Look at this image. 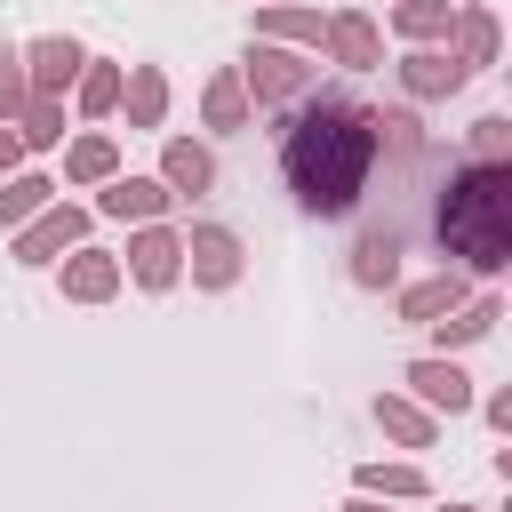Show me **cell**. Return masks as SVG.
Instances as JSON below:
<instances>
[{
  "label": "cell",
  "instance_id": "cell-1",
  "mask_svg": "<svg viewBox=\"0 0 512 512\" xmlns=\"http://www.w3.org/2000/svg\"><path fill=\"white\" fill-rule=\"evenodd\" d=\"M384 152V112L360 96H312L280 136V176L312 216H344L368 192V168Z\"/></svg>",
  "mask_w": 512,
  "mask_h": 512
},
{
  "label": "cell",
  "instance_id": "cell-2",
  "mask_svg": "<svg viewBox=\"0 0 512 512\" xmlns=\"http://www.w3.org/2000/svg\"><path fill=\"white\" fill-rule=\"evenodd\" d=\"M440 248L464 256L472 272H496L512 256V176L488 160H464L440 192Z\"/></svg>",
  "mask_w": 512,
  "mask_h": 512
},
{
  "label": "cell",
  "instance_id": "cell-3",
  "mask_svg": "<svg viewBox=\"0 0 512 512\" xmlns=\"http://www.w3.org/2000/svg\"><path fill=\"white\" fill-rule=\"evenodd\" d=\"M240 80L256 88V104H288V96H304V88H312V64H304V56H288V48H256V56L240 64Z\"/></svg>",
  "mask_w": 512,
  "mask_h": 512
},
{
  "label": "cell",
  "instance_id": "cell-4",
  "mask_svg": "<svg viewBox=\"0 0 512 512\" xmlns=\"http://www.w3.org/2000/svg\"><path fill=\"white\" fill-rule=\"evenodd\" d=\"M184 256H192V280H200V288H232V280H240V240H232L224 224H192Z\"/></svg>",
  "mask_w": 512,
  "mask_h": 512
},
{
  "label": "cell",
  "instance_id": "cell-5",
  "mask_svg": "<svg viewBox=\"0 0 512 512\" xmlns=\"http://www.w3.org/2000/svg\"><path fill=\"white\" fill-rule=\"evenodd\" d=\"M80 232H88L80 208H40V224L16 232V264H48L56 248H80Z\"/></svg>",
  "mask_w": 512,
  "mask_h": 512
},
{
  "label": "cell",
  "instance_id": "cell-6",
  "mask_svg": "<svg viewBox=\"0 0 512 512\" xmlns=\"http://www.w3.org/2000/svg\"><path fill=\"white\" fill-rule=\"evenodd\" d=\"M128 272H136V288H168V280L184 272V240L160 232V224L136 232V240H128Z\"/></svg>",
  "mask_w": 512,
  "mask_h": 512
},
{
  "label": "cell",
  "instance_id": "cell-7",
  "mask_svg": "<svg viewBox=\"0 0 512 512\" xmlns=\"http://www.w3.org/2000/svg\"><path fill=\"white\" fill-rule=\"evenodd\" d=\"M320 40H328V48H336V64H352V72H368V64L384 56V40H376V16H360V8L328 16V24H320Z\"/></svg>",
  "mask_w": 512,
  "mask_h": 512
},
{
  "label": "cell",
  "instance_id": "cell-8",
  "mask_svg": "<svg viewBox=\"0 0 512 512\" xmlns=\"http://www.w3.org/2000/svg\"><path fill=\"white\" fill-rule=\"evenodd\" d=\"M24 64H32V80H24V88H32V96H56L64 80H80V64H88V56H80V40L48 32V40H32V56H24Z\"/></svg>",
  "mask_w": 512,
  "mask_h": 512
},
{
  "label": "cell",
  "instance_id": "cell-9",
  "mask_svg": "<svg viewBox=\"0 0 512 512\" xmlns=\"http://www.w3.org/2000/svg\"><path fill=\"white\" fill-rule=\"evenodd\" d=\"M112 288H120V264H112L104 248H72V256H64V296H72V304H104Z\"/></svg>",
  "mask_w": 512,
  "mask_h": 512
},
{
  "label": "cell",
  "instance_id": "cell-10",
  "mask_svg": "<svg viewBox=\"0 0 512 512\" xmlns=\"http://www.w3.org/2000/svg\"><path fill=\"white\" fill-rule=\"evenodd\" d=\"M408 384H416L432 408H472V376H464L456 360H416V368H408Z\"/></svg>",
  "mask_w": 512,
  "mask_h": 512
},
{
  "label": "cell",
  "instance_id": "cell-11",
  "mask_svg": "<svg viewBox=\"0 0 512 512\" xmlns=\"http://www.w3.org/2000/svg\"><path fill=\"white\" fill-rule=\"evenodd\" d=\"M168 200H176V192L152 184V176H112V192H104L96 208H104V216H160Z\"/></svg>",
  "mask_w": 512,
  "mask_h": 512
},
{
  "label": "cell",
  "instance_id": "cell-12",
  "mask_svg": "<svg viewBox=\"0 0 512 512\" xmlns=\"http://www.w3.org/2000/svg\"><path fill=\"white\" fill-rule=\"evenodd\" d=\"M120 96H128V128H160V112H168V80H160L152 64H136V72L120 80Z\"/></svg>",
  "mask_w": 512,
  "mask_h": 512
},
{
  "label": "cell",
  "instance_id": "cell-13",
  "mask_svg": "<svg viewBox=\"0 0 512 512\" xmlns=\"http://www.w3.org/2000/svg\"><path fill=\"white\" fill-rule=\"evenodd\" d=\"M160 176H168V192H208V184H216V160H208L200 144L176 136V144L160 152Z\"/></svg>",
  "mask_w": 512,
  "mask_h": 512
},
{
  "label": "cell",
  "instance_id": "cell-14",
  "mask_svg": "<svg viewBox=\"0 0 512 512\" xmlns=\"http://www.w3.org/2000/svg\"><path fill=\"white\" fill-rule=\"evenodd\" d=\"M392 272H400V232H368L360 256H352V280H360V288H384Z\"/></svg>",
  "mask_w": 512,
  "mask_h": 512
},
{
  "label": "cell",
  "instance_id": "cell-15",
  "mask_svg": "<svg viewBox=\"0 0 512 512\" xmlns=\"http://www.w3.org/2000/svg\"><path fill=\"white\" fill-rule=\"evenodd\" d=\"M400 80H408L416 96H448V88H464V64H456V56H408Z\"/></svg>",
  "mask_w": 512,
  "mask_h": 512
},
{
  "label": "cell",
  "instance_id": "cell-16",
  "mask_svg": "<svg viewBox=\"0 0 512 512\" xmlns=\"http://www.w3.org/2000/svg\"><path fill=\"white\" fill-rule=\"evenodd\" d=\"M464 304V280L448 272V280H424V288H408L400 296V320H440V312H456Z\"/></svg>",
  "mask_w": 512,
  "mask_h": 512
},
{
  "label": "cell",
  "instance_id": "cell-17",
  "mask_svg": "<svg viewBox=\"0 0 512 512\" xmlns=\"http://www.w3.org/2000/svg\"><path fill=\"white\" fill-rule=\"evenodd\" d=\"M376 424H384L400 448H432V416H424V408H408V400H376Z\"/></svg>",
  "mask_w": 512,
  "mask_h": 512
},
{
  "label": "cell",
  "instance_id": "cell-18",
  "mask_svg": "<svg viewBox=\"0 0 512 512\" xmlns=\"http://www.w3.org/2000/svg\"><path fill=\"white\" fill-rule=\"evenodd\" d=\"M48 192H56L48 176H8V184H0V224H24V216H40V208H48Z\"/></svg>",
  "mask_w": 512,
  "mask_h": 512
},
{
  "label": "cell",
  "instance_id": "cell-19",
  "mask_svg": "<svg viewBox=\"0 0 512 512\" xmlns=\"http://www.w3.org/2000/svg\"><path fill=\"white\" fill-rule=\"evenodd\" d=\"M64 176H72V184H104V176H112V136H80V144L64 152Z\"/></svg>",
  "mask_w": 512,
  "mask_h": 512
},
{
  "label": "cell",
  "instance_id": "cell-20",
  "mask_svg": "<svg viewBox=\"0 0 512 512\" xmlns=\"http://www.w3.org/2000/svg\"><path fill=\"white\" fill-rule=\"evenodd\" d=\"M360 496H424L416 464H360Z\"/></svg>",
  "mask_w": 512,
  "mask_h": 512
},
{
  "label": "cell",
  "instance_id": "cell-21",
  "mask_svg": "<svg viewBox=\"0 0 512 512\" xmlns=\"http://www.w3.org/2000/svg\"><path fill=\"white\" fill-rule=\"evenodd\" d=\"M208 120H216V128H240V120H248V88H240V72H216V80H208Z\"/></svg>",
  "mask_w": 512,
  "mask_h": 512
},
{
  "label": "cell",
  "instance_id": "cell-22",
  "mask_svg": "<svg viewBox=\"0 0 512 512\" xmlns=\"http://www.w3.org/2000/svg\"><path fill=\"white\" fill-rule=\"evenodd\" d=\"M392 24H400L408 40H432V32H448V0H400Z\"/></svg>",
  "mask_w": 512,
  "mask_h": 512
},
{
  "label": "cell",
  "instance_id": "cell-23",
  "mask_svg": "<svg viewBox=\"0 0 512 512\" xmlns=\"http://www.w3.org/2000/svg\"><path fill=\"white\" fill-rule=\"evenodd\" d=\"M432 328H440V344H472V336L496 328V296H480V304H464L456 320H432Z\"/></svg>",
  "mask_w": 512,
  "mask_h": 512
},
{
  "label": "cell",
  "instance_id": "cell-24",
  "mask_svg": "<svg viewBox=\"0 0 512 512\" xmlns=\"http://www.w3.org/2000/svg\"><path fill=\"white\" fill-rule=\"evenodd\" d=\"M24 104H32V88H24V56L0 40V120H16Z\"/></svg>",
  "mask_w": 512,
  "mask_h": 512
},
{
  "label": "cell",
  "instance_id": "cell-25",
  "mask_svg": "<svg viewBox=\"0 0 512 512\" xmlns=\"http://www.w3.org/2000/svg\"><path fill=\"white\" fill-rule=\"evenodd\" d=\"M488 56H496V16L472 8V16H464V56H456V64L472 72V64H488Z\"/></svg>",
  "mask_w": 512,
  "mask_h": 512
},
{
  "label": "cell",
  "instance_id": "cell-26",
  "mask_svg": "<svg viewBox=\"0 0 512 512\" xmlns=\"http://www.w3.org/2000/svg\"><path fill=\"white\" fill-rule=\"evenodd\" d=\"M16 136H24V144H56V136H64V112H56V96H32Z\"/></svg>",
  "mask_w": 512,
  "mask_h": 512
},
{
  "label": "cell",
  "instance_id": "cell-27",
  "mask_svg": "<svg viewBox=\"0 0 512 512\" xmlns=\"http://www.w3.org/2000/svg\"><path fill=\"white\" fill-rule=\"evenodd\" d=\"M264 32L272 40H320V16L312 8H264Z\"/></svg>",
  "mask_w": 512,
  "mask_h": 512
},
{
  "label": "cell",
  "instance_id": "cell-28",
  "mask_svg": "<svg viewBox=\"0 0 512 512\" xmlns=\"http://www.w3.org/2000/svg\"><path fill=\"white\" fill-rule=\"evenodd\" d=\"M112 104H120V72H112V64L80 72V112H112Z\"/></svg>",
  "mask_w": 512,
  "mask_h": 512
},
{
  "label": "cell",
  "instance_id": "cell-29",
  "mask_svg": "<svg viewBox=\"0 0 512 512\" xmlns=\"http://www.w3.org/2000/svg\"><path fill=\"white\" fill-rule=\"evenodd\" d=\"M504 144H512V128H504V120L488 112V120L472 128V160H488V168H504Z\"/></svg>",
  "mask_w": 512,
  "mask_h": 512
},
{
  "label": "cell",
  "instance_id": "cell-30",
  "mask_svg": "<svg viewBox=\"0 0 512 512\" xmlns=\"http://www.w3.org/2000/svg\"><path fill=\"white\" fill-rule=\"evenodd\" d=\"M16 152H24V136H16V128H0V176L16 168Z\"/></svg>",
  "mask_w": 512,
  "mask_h": 512
},
{
  "label": "cell",
  "instance_id": "cell-31",
  "mask_svg": "<svg viewBox=\"0 0 512 512\" xmlns=\"http://www.w3.org/2000/svg\"><path fill=\"white\" fill-rule=\"evenodd\" d=\"M344 512H384V504H376V496H360V504H344Z\"/></svg>",
  "mask_w": 512,
  "mask_h": 512
},
{
  "label": "cell",
  "instance_id": "cell-32",
  "mask_svg": "<svg viewBox=\"0 0 512 512\" xmlns=\"http://www.w3.org/2000/svg\"><path fill=\"white\" fill-rule=\"evenodd\" d=\"M448 512H480V504H448Z\"/></svg>",
  "mask_w": 512,
  "mask_h": 512
}]
</instances>
